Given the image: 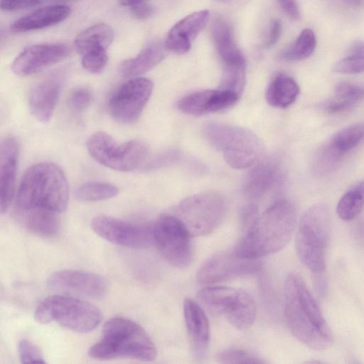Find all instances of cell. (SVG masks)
<instances>
[{
    "mask_svg": "<svg viewBox=\"0 0 364 364\" xmlns=\"http://www.w3.org/2000/svg\"><path fill=\"white\" fill-rule=\"evenodd\" d=\"M284 315L293 336L314 350H325L333 341L330 327L302 278L289 274L284 284Z\"/></svg>",
    "mask_w": 364,
    "mask_h": 364,
    "instance_id": "cell-1",
    "label": "cell"
},
{
    "mask_svg": "<svg viewBox=\"0 0 364 364\" xmlns=\"http://www.w3.org/2000/svg\"><path fill=\"white\" fill-rule=\"evenodd\" d=\"M296 224L293 205L286 200H277L250 223L234 251L247 259L274 254L289 243Z\"/></svg>",
    "mask_w": 364,
    "mask_h": 364,
    "instance_id": "cell-2",
    "label": "cell"
},
{
    "mask_svg": "<svg viewBox=\"0 0 364 364\" xmlns=\"http://www.w3.org/2000/svg\"><path fill=\"white\" fill-rule=\"evenodd\" d=\"M68 198V185L62 169L53 163H38L22 176L16 209L40 208L60 213L66 209Z\"/></svg>",
    "mask_w": 364,
    "mask_h": 364,
    "instance_id": "cell-3",
    "label": "cell"
},
{
    "mask_svg": "<svg viewBox=\"0 0 364 364\" xmlns=\"http://www.w3.org/2000/svg\"><path fill=\"white\" fill-rule=\"evenodd\" d=\"M156 353V346L146 331L136 322L122 317L107 321L100 340L88 350L90 358L101 360L132 358L151 361Z\"/></svg>",
    "mask_w": 364,
    "mask_h": 364,
    "instance_id": "cell-4",
    "label": "cell"
},
{
    "mask_svg": "<svg viewBox=\"0 0 364 364\" xmlns=\"http://www.w3.org/2000/svg\"><path fill=\"white\" fill-rule=\"evenodd\" d=\"M331 231L328 207L312 205L303 215L296 236V250L301 262L313 273L321 274L326 267V253Z\"/></svg>",
    "mask_w": 364,
    "mask_h": 364,
    "instance_id": "cell-5",
    "label": "cell"
},
{
    "mask_svg": "<svg viewBox=\"0 0 364 364\" xmlns=\"http://www.w3.org/2000/svg\"><path fill=\"white\" fill-rule=\"evenodd\" d=\"M204 135L214 148L223 153L226 163L234 168L251 167L262 157L263 143L247 129L210 123L204 128Z\"/></svg>",
    "mask_w": 364,
    "mask_h": 364,
    "instance_id": "cell-6",
    "label": "cell"
},
{
    "mask_svg": "<svg viewBox=\"0 0 364 364\" xmlns=\"http://www.w3.org/2000/svg\"><path fill=\"white\" fill-rule=\"evenodd\" d=\"M35 318L40 323L56 322L73 331L86 333L97 327L102 314L88 301L60 294L45 298L35 311Z\"/></svg>",
    "mask_w": 364,
    "mask_h": 364,
    "instance_id": "cell-7",
    "label": "cell"
},
{
    "mask_svg": "<svg viewBox=\"0 0 364 364\" xmlns=\"http://www.w3.org/2000/svg\"><path fill=\"white\" fill-rule=\"evenodd\" d=\"M86 146L97 162L117 171L128 172L143 168L151 157L149 147L144 141L132 139L119 144L105 132L91 135Z\"/></svg>",
    "mask_w": 364,
    "mask_h": 364,
    "instance_id": "cell-8",
    "label": "cell"
},
{
    "mask_svg": "<svg viewBox=\"0 0 364 364\" xmlns=\"http://www.w3.org/2000/svg\"><path fill=\"white\" fill-rule=\"evenodd\" d=\"M197 296L206 307L223 316L238 330L248 329L256 319V304L252 297L242 289L210 286L199 291Z\"/></svg>",
    "mask_w": 364,
    "mask_h": 364,
    "instance_id": "cell-9",
    "label": "cell"
},
{
    "mask_svg": "<svg viewBox=\"0 0 364 364\" xmlns=\"http://www.w3.org/2000/svg\"><path fill=\"white\" fill-rule=\"evenodd\" d=\"M226 212L224 198L216 192H203L181 200L173 214L191 237L205 236L213 232Z\"/></svg>",
    "mask_w": 364,
    "mask_h": 364,
    "instance_id": "cell-10",
    "label": "cell"
},
{
    "mask_svg": "<svg viewBox=\"0 0 364 364\" xmlns=\"http://www.w3.org/2000/svg\"><path fill=\"white\" fill-rule=\"evenodd\" d=\"M191 237L174 215L163 214L154 223V244L163 258L176 268H185L191 262Z\"/></svg>",
    "mask_w": 364,
    "mask_h": 364,
    "instance_id": "cell-11",
    "label": "cell"
},
{
    "mask_svg": "<svg viewBox=\"0 0 364 364\" xmlns=\"http://www.w3.org/2000/svg\"><path fill=\"white\" fill-rule=\"evenodd\" d=\"M94 232L107 241L132 248H144L154 244V223H132L107 215L93 218Z\"/></svg>",
    "mask_w": 364,
    "mask_h": 364,
    "instance_id": "cell-12",
    "label": "cell"
},
{
    "mask_svg": "<svg viewBox=\"0 0 364 364\" xmlns=\"http://www.w3.org/2000/svg\"><path fill=\"white\" fill-rule=\"evenodd\" d=\"M47 284L51 290L61 294L89 299H102L109 289L108 281L103 276L75 269L53 272Z\"/></svg>",
    "mask_w": 364,
    "mask_h": 364,
    "instance_id": "cell-13",
    "label": "cell"
},
{
    "mask_svg": "<svg viewBox=\"0 0 364 364\" xmlns=\"http://www.w3.org/2000/svg\"><path fill=\"white\" fill-rule=\"evenodd\" d=\"M261 269L259 259L240 257L232 250L210 257L199 269L196 279L200 284L210 285L252 274Z\"/></svg>",
    "mask_w": 364,
    "mask_h": 364,
    "instance_id": "cell-14",
    "label": "cell"
},
{
    "mask_svg": "<svg viewBox=\"0 0 364 364\" xmlns=\"http://www.w3.org/2000/svg\"><path fill=\"white\" fill-rule=\"evenodd\" d=\"M153 90L152 82L145 77H133L112 96L109 109L112 116L122 123H132L141 115Z\"/></svg>",
    "mask_w": 364,
    "mask_h": 364,
    "instance_id": "cell-15",
    "label": "cell"
},
{
    "mask_svg": "<svg viewBox=\"0 0 364 364\" xmlns=\"http://www.w3.org/2000/svg\"><path fill=\"white\" fill-rule=\"evenodd\" d=\"M70 53V48L60 43L30 45L15 58L11 70L19 76L31 75L61 61Z\"/></svg>",
    "mask_w": 364,
    "mask_h": 364,
    "instance_id": "cell-16",
    "label": "cell"
},
{
    "mask_svg": "<svg viewBox=\"0 0 364 364\" xmlns=\"http://www.w3.org/2000/svg\"><path fill=\"white\" fill-rule=\"evenodd\" d=\"M364 141V122L343 128L336 133L316 156V168L321 173L331 171L341 158Z\"/></svg>",
    "mask_w": 364,
    "mask_h": 364,
    "instance_id": "cell-17",
    "label": "cell"
},
{
    "mask_svg": "<svg viewBox=\"0 0 364 364\" xmlns=\"http://www.w3.org/2000/svg\"><path fill=\"white\" fill-rule=\"evenodd\" d=\"M240 95L231 90L218 89L191 92L178 101V109L183 113L200 116L225 110L234 105Z\"/></svg>",
    "mask_w": 364,
    "mask_h": 364,
    "instance_id": "cell-18",
    "label": "cell"
},
{
    "mask_svg": "<svg viewBox=\"0 0 364 364\" xmlns=\"http://www.w3.org/2000/svg\"><path fill=\"white\" fill-rule=\"evenodd\" d=\"M63 75L53 73L35 83L28 92V106L32 115L39 122H48L55 109L62 85Z\"/></svg>",
    "mask_w": 364,
    "mask_h": 364,
    "instance_id": "cell-19",
    "label": "cell"
},
{
    "mask_svg": "<svg viewBox=\"0 0 364 364\" xmlns=\"http://www.w3.org/2000/svg\"><path fill=\"white\" fill-rule=\"evenodd\" d=\"M209 15L208 10H201L177 22L168 31L164 43L168 50L177 54L188 52L192 41L207 24Z\"/></svg>",
    "mask_w": 364,
    "mask_h": 364,
    "instance_id": "cell-20",
    "label": "cell"
},
{
    "mask_svg": "<svg viewBox=\"0 0 364 364\" xmlns=\"http://www.w3.org/2000/svg\"><path fill=\"white\" fill-rule=\"evenodd\" d=\"M183 314L192 351L196 358H202L210 342L208 318L200 306L191 298L183 301Z\"/></svg>",
    "mask_w": 364,
    "mask_h": 364,
    "instance_id": "cell-21",
    "label": "cell"
},
{
    "mask_svg": "<svg viewBox=\"0 0 364 364\" xmlns=\"http://www.w3.org/2000/svg\"><path fill=\"white\" fill-rule=\"evenodd\" d=\"M18 149L16 140L6 137L0 145V210L5 213L12 200L17 170Z\"/></svg>",
    "mask_w": 364,
    "mask_h": 364,
    "instance_id": "cell-22",
    "label": "cell"
},
{
    "mask_svg": "<svg viewBox=\"0 0 364 364\" xmlns=\"http://www.w3.org/2000/svg\"><path fill=\"white\" fill-rule=\"evenodd\" d=\"M70 12V8L62 4L43 6L14 21L10 30L24 33L48 28L63 21Z\"/></svg>",
    "mask_w": 364,
    "mask_h": 364,
    "instance_id": "cell-23",
    "label": "cell"
},
{
    "mask_svg": "<svg viewBox=\"0 0 364 364\" xmlns=\"http://www.w3.org/2000/svg\"><path fill=\"white\" fill-rule=\"evenodd\" d=\"M60 213L40 208L16 209V216L24 228L38 235L53 237L59 230Z\"/></svg>",
    "mask_w": 364,
    "mask_h": 364,
    "instance_id": "cell-24",
    "label": "cell"
},
{
    "mask_svg": "<svg viewBox=\"0 0 364 364\" xmlns=\"http://www.w3.org/2000/svg\"><path fill=\"white\" fill-rule=\"evenodd\" d=\"M280 164L275 159L259 162L250 172L245 192L251 198H258L268 191L279 178Z\"/></svg>",
    "mask_w": 364,
    "mask_h": 364,
    "instance_id": "cell-25",
    "label": "cell"
},
{
    "mask_svg": "<svg viewBox=\"0 0 364 364\" xmlns=\"http://www.w3.org/2000/svg\"><path fill=\"white\" fill-rule=\"evenodd\" d=\"M165 44L153 43L144 48L136 57L124 60L119 73L124 77H136L158 65L166 55Z\"/></svg>",
    "mask_w": 364,
    "mask_h": 364,
    "instance_id": "cell-26",
    "label": "cell"
},
{
    "mask_svg": "<svg viewBox=\"0 0 364 364\" xmlns=\"http://www.w3.org/2000/svg\"><path fill=\"white\" fill-rule=\"evenodd\" d=\"M212 33L225 65L246 64L242 53L235 44L232 28L225 20L216 18L212 23Z\"/></svg>",
    "mask_w": 364,
    "mask_h": 364,
    "instance_id": "cell-27",
    "label": "cell"
},
{
    "mask_svg": "<svg viewBox=\"0 0 364 364\" xmlns=\"http://www.w3.org/2000/svg\"><path fill=\"white\" fill-rule=\"evenodd\" d=\"M114 38L112 28L106 23H100L80 33L74 43L77 53L83 55L90 52L107 50Z\"/></svg>",
    "mask_w": 364,
    "mask_h": 364,
    "instance_id": "cell-28",
    "label": "cell"
},
{
    "mask_svg": "<svg viewBox=\"0 0 364 364\" xmlns=\"http://www.w3.org/2000/svg\"><path fill=\"white\" fill-rule=\"evenodd\" d=\"M299 94V87L290 76L280 73L274 77L266 91V100L272 107L286 108L292 105Z\"/></svg>",
    "mask_w": 364,
    "mask_h": 364,
    "instance_id": "cell-29",
    "label": "cell"
},
{
    "mask_svg": "<svg viewBox=\"0 0 364 364\" xmlns=\"http://www.w3.org/2000/svg\"><path fill=\"white\" fill-rule=\"evenodd\" d=\"M364 99V87L350 82H341L335 88L333 97L325 104L331 114L345 112Z\"/></svg>",
    "mask_w": 364,
    "mask_h": 364,
    "instance_id": "cell-30",
    "label": "cell"
},
{
    "mask_svg": "<svg viewBox=\"0 0 364 364\" xmlns=\"http://www.w3.org/2000/svg\"><path fill=\"white\" fill-rule=\"evenodd\" d=\"M316 38L310 28L304 29L294 43L282 54L287 61H300L309 58L316 47Z\"/></svg>",
    "mask_w": 364,
    "mask_h": 364,
    "instance_id": "cell-31",
    "label": "cell"
},
{
    "mask_svg": "<svg viewBox=\"0 0 364 364\" xmlns=\"http://www.w3.org/2000/svg\"><path fill=\"white\" fill-rule=\"evenodd\" d=\"M119 189L105 182H88L80 186L75 191L77 200L84 202L104 200L116 196Z\"/></svg>",
    "mask_w": 364,
    "mask_h": 364,
    "instance_id": "cell-32",
    "label": "cell"
},
{
    "mask_svg": "<svg viewBox=\"0 0 364 364\" xmlns=\"http://www.w3.org/2000/svg\"><path fill=\"white\" fill-rule=\"evenodd\" d=\"M364 207V194L352 187L339 200L336 213L344 221L355 219Z\"/></svg>",
    "mask_w": 364,
    "mask_h": 364,
    "instance_id": "cell-33",
    "label": "cell"
},
{
    "mask_svg": "<svg viewBox=\"0 0 364 364\" xmlns=\"http://www.w3.org/2000/svg\"><path fill=\"white\" fill-rule=\"evenodd\" d=\"M336 73L357 74L364 72V41H358L351 47L348 55L338 60L333 67Z\"/></svg>",
    "mask_w": 364,
    "mask_h": 364,
    "instance_id": "cell-34",
    "label": "cell"
},
{
    "mask_svg": "<svg viewBox=\"0 0 364 364\" xmlns=\"http://www.w3.org/2000/svg\"><path fill=\"white\" fill-rule=\"evenodd\" d=\"M246 64L225 65L220 89L233 91L241 95L245 84Z\"/></svg>",
    "mask_w": 364,
    "mask_h": 364,
    "instance_id": "cell-35",
    "label": "cell"
},
{
    "mask_svg": "<svg viewBox=\"0 0 364 364\" xmlns=\"http://www.w3.org/2000/svg\"><path fill=\"white\" fill-rule=\"evenodd\" d=\"M215 360L220 363L242 364V363H264L262 358L247 350L237 348L223 350L218 353Z\"/></svg>",
    "mask_w": 364,
    "mask_h": 364,
    "instance_id": "cell-36",
    "label": "cell"
},
{
    "mask_svg": "<svg viewBox=\"0 0 364 364\" xmlns=\"http://www.w3.org/2000/svg\"><path fill=\"white\" fill-rule=\"evenodd\" d=\"M108 61L107 50H97L82 55L81 63L85 70L93 74L101 73Z\"/></svg>",
    "mask_w": 364,
    "mask_h": 364,
    "instance_id": "cell-37",
    "label": "cell"
},
{
    "mask_svg": "<svg viewBox=\"0 0 364 364\" xmlns=\"http://www.w3.org/2000/svg\"><path fill=\"white\" fill-rule=\"evenodd\" d=\"M18 350L22 363H46L40 349L28 340L20 341Z\"/></svg>",
    "mask_w": 364,
    "mask_h": 364,
    "instance_id": "cell-38",
    "label": "cell"
},
{
    "mask_svg": "<svg viewBox=\"0 0 364 364\" xmlns=\"http://www.w3.org/2000/svg\"><path fill=\"white\" fill-rule=\"evenodd\" d=\"M93 96L91 91L86 87L75 89L70 96V104L72 108L77 112L87 109L91 105Z\"/></svg>",
    "mask_w": 364,
    "mask_h": 364,
    "instance_id": "cell-39",
    "label": "cell"
},
{
    "mask_svg": "<svg viewBox=\"0 0 364 364\" xmlns=\"http://www.w3.org/2000/svg\"><path fill=\"white\" fill-rule=\"evenodd\" d=\"M41 0H1V9L4 11H16L38 5Z\"/></svg>",
    "mask_w": 364,
    "mask_h": 364,
    "instance_id": "cell-40",
    "label": "cell"
},
{
    "mask_svg": "<svg viewBox=\"0 0 364 364\" xmlns=\"http://www.w3.org/2000/svg\"><path fill=\"white\" fill-rule=\"evenodd\" d=\"M130 9L132 16L141 20L148 18L154 12L152 6L146 1L133 6Z\"/></svg>",
    "mask_w": 364,
    "mask_h": 364,
    "instance_id": "cell-41",
    "label": "cell"
},
{
    "mask_svg": "<svg viewBox=\"0 0 364 364\" xmlns=\"http://www.w3.org/2000/svg\"><path fill=\"white\" fill-rule=\"evenodd\" d=\"M284 11L291 18L297 20L300 18V11L296 0H277Z\"/></svg>",
    "mask_w": 364,
    "mask_h": 364,
    "instance_id": "cell-42",
    "label": "cell"
},
{
    "mask_svg": "<svg viewBox=\"0 0 364 364\" xmlns=\"http://www.w3.org/2000/svg\"><path fill=\"white\" fill-rule=\"evenodd\" d=\"M282 33V23L279 20H274L272 22L269 33L267 41L268 47L274 45L279 40Z\"/></svg>",
    "mask_w": 364,
    "mask_h": 364,
    "instance_id": "cell-43",
    "label": "cell"
},
{
    "mask_svg": "<svg viewBox=\"0 0 364 364\" xmlns=\"http://www.w3.org/2000/svg\"><path fill=\"white\" fill-rule=\"evenodd\" d=\"M146 1L147 0H119V4L124 6L132 7Z\"/></svg>",
    "mask_w": 364,
    "mask_h": 364,
    "instance_id": "cell-44",
    "label": "cell"
},
{
    "mask_svg": "<svg viewBox=\"0 0 364 364\" xmlns=\"http://www.w3.org/2000/svg\"><path fill=\"white\" fill-rule=\"evenodd\" d=\"M51 1H57V2H66V1H73V0H51Z\"/></svg>",
    "mask_w": 364,
    "mask_h": 364,
    "instance_id": "cell-45",
    "label": "cell"
},
{
    "mask_svg": "<svg viewBox=\"0 0 364 364\" xmlns=\"http://www.w3.org/2000/svg\"><path fill=\"white\" fill-rule=\"evenodd\" d=\"M219 1H223V2H225V1H229V0H219Z\"/></svg>",
    "mask_w": 364,
    "mask_h": 364,
    "instance_id": "cell-46",
    "label": "cell"
}]
</instances>
